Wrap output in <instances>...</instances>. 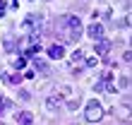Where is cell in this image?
<instances>
[{
	"instance_id": "cell-3",
	"label": "cell",
	"mask_w": 132,
	"mask_h": 125,
	"mask_svg": "<svg viewBox=\"0 0 132 125\" xmlns=\"http://www.w3.org/2000/svg\"><path fill=\"white\" fill-rule=\"evenodd\" d=\"M48 56L53 60H60V58L65 56V48H63V46H51V48H48Z\"/></svg>"
},
{
	"instance_id": "cell-6",
	"label": "cell",
	"mask_w": 132,
	"mask_h": 125,
	"mask_svg": "<svg viewBox=\"0 0 132 125\" xmlns=\"http://www.w3.org/2000/svg\"><path fill=\"white\" fill-rule=\"evenodd\" d=\"M17 120H19V125H31V113H27V111H24V113H19V115H17Z\"/></svg>"
},
{
	"instance_id": "cell-2",
	"label": "cell",
	"mask_w": 132,
	"mask_h": 125,
	"mask_svg": "<svg viewBox=\"0 0 132 125\" xmlns=\"http://www.w3.org/2000/svg\"><path fill=\"white\" fill-rule=\"evenodd\" d=\"M101 115H103V108L98 106V101H91V104L87 106V120L96 123V120H101Z\"/></svg>"
},
{
	"instance_id": "cell-5",
	"label": "cell",
	"mask_w": 132,
	"mask_h": 125,
	"mask_svg": "<svg viewBox=\"0 0 132 125\" xmlns=\"http://www.w3.org/2000/svg\"><path fill=\"white\" fill-rule=\"evenodd\" d=\"M111 51V41H106V38H101L96 43V53H108Z\"/></svg>"
},
{
	"instance_id": "cell-4",
	"label": "cell",
	"mask_w": 132,
	"mask_h": 125,
	"mask_svg": "<svg viewBox=\"0 0 132 125\" xmlns=\"http://www.w3.org/2000/svg\"><path fill=\"white\" fill-rule=\"evenodd\" d=\"M89 36L101 38V36H103V27H101V24H91V27H89Z\"/></svg>"
},
{
	"instance_id": "cell-7",
	"label": "cell",
	"mask_w": 132,
	"mask_h": 125,
	"mask_svg": "<svg viewBox=\"0 0 132 125\" xmlns=\"http://www.w3.org/2000/svg\"><path fill=\"white\" fill-rule=\"evenodd\" d=\"M14 67H17V70H24V67H27V58H24V56L17 58V60H14Z\"/></svg>"
},
{
	"instance_id": "cell-1",
	"label": "cell",
	"mask_w": 132,
	"mask_h": 125,
	"mask_svg": "<svg viewBox=\"0 0 132 125\" xmlns=\"http://www.w3.org/2000/svg\"><path fill=\"white\" fill-rule=\"evenodd\" d=\"M79 24H82L79 17H75V14H65V17L58 19V31H60L65 38L75 41V38H79V34H82V27H79Z\"/></svg>"
},
{
	"instance_id": "cell-8",
	"label": "cell",
	"mask_w": 132,
	"mask_h": 125,
	"mask_svg": "<svg viewBox=\"0 0 132 125\" xmlns=\"http://www.w3.org/2000/svg\"><path fill=\"white\" fill-rule=\"evenodd\" d=\"M0 14H5V3H0Z\"/></svg>"
}]
</instances>
